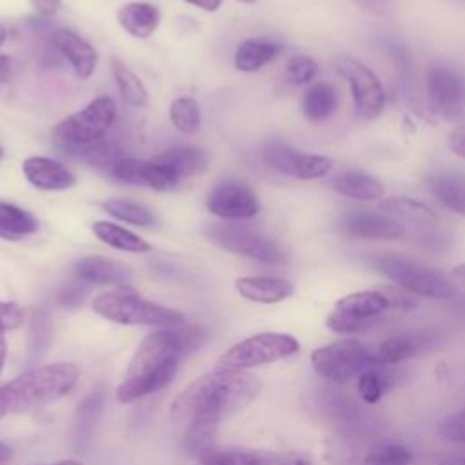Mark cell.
Returning a JSON list of instances; mask_svg holds the SVG:
<instances>
[{
  "mask_svg": "<svg viewBox=\"0 0 465 465\" xmlns=\"http://www.w3.org/2000/svg\"><path fill=\"white\" fill-rule=\"evenodd\" d=\"M262 392L258 376L214 367L193 380L171 403V420L183 427V445L198 454L214 445L220 421L252 403Z\"/></svg>",
  "mask_w": 465,
  "mask_h": 465,
  "instance_id": "6da1fadb",
  "label": "cell"
},
{
  "mask_svg": "<svg viewBox=\"0 0 465 465\" xmlns=\"http://www.w3.org/2000/svg\"><path fill=\"white\" fill-rule=\"evenodd\" d=\"M203 340L202 327L183 323L147 334L134 351L116 389L118 401L133 403L167 387L178 371L180 360L198 349Z\"/></svg>",
  "mask_w": 465,
  "mask_h": 465,
  "instance_id": "7a4b0ae2",
  "label": "cell"
},
{
  "mask_svg": "<svg viewBox=\"0 0 465 465\" xmlns=\"http://www.w3.org/2000/svg\"><path fill=\"white\" fill-rule=\"evenodd\" d=\"M80 369L73 361H54L33 367L0 385V420L53 403L73 391Z\"/></svg>",
  "mask_w": 465,
  "mask_h": 465,
  "instance_id": "3957f363",
  "label": "cell"
},
{
  "mask_svg": "<svg viewBox=\"0 0 465 465\" xmlns=\"http://www.w3.org/2000/svg\"><path fill=\"white\" fill-rule=\"evenodd\" d=\"M411 307H414V300L401 289L387 287L376 291H356L334 303L325 323L332 332L349 336L363 332L389 314L403 312Z\"/></svg>",
  "mask_w": 465,
  "mask_h": 465,
  "instance_id": "277c9868",
  "label": "cell"
},
{
  "mask_svg": "<svg viewBox=\"0 0 465 465\" xmlns=\"http://www.w3.org/2000/svg\"><path fill=\"white\" fill-rule=\"evenodd\" d=\"M369 263L409 294L447 300L458 291L443 272L394 252L374 254L369 258Z\"/></svg>",
  "mask_w": 465,
  "mask_h": 465,
  "instance_id": "5b68a950",
  "label": "cell"
},
{
  "mask_svg": "<svg viewBox=\"0 0 465 465\" xmlns=\"http://www.w3.org/2000/svg\"><path fill=\"white\" fill-rule=\"evenodd\" d=\"M93 311L120 325H147V327H176L183 323V314L176 309L149 302L129 291H113L98 294L93 300Z\"/></svg>",
  "mask_w": 465,
  "mask_h": 465,
  "instance_id": "8992f818",
  "label": "cell"
},
{
  "mask_svg": "<svg viewBox=\"0 0 465 465\" xmlns=\"http://www.w3.org/2000/svg\"><path fill=\"white\" fill-rule=\"evenodd\" d=\"M311 363L316 374L323 380L334 385H345L358 380L371 367L378 365L376 347L347 336L314 349L311 354Z\"/></svg>",
  "mask_w": 465,
  "mask_h": 465,
  "instance_id": "52a82bcc",
  "label": "cell"
},
{
  "mask_svg": "<svg viewBox=\"0 0 465 465\" xmlns=\"http://www.w3.org/2000/svg\"><path fill=\"white\" fill-rule=\"evenodd\" d=\"M116 104L111 96H98L84 109L69 114L53 127V138L65 149H85L104 138L116 118Z\"/></svg>",
  "mask_w": 465,
  "mask_h": 465,
  "instance_id": "ba28073f",
  "label": "cell"
},
{
  "mask_svg": "<svg viewBox=\"0 0 465 465\" xmlns=\"http://www.w3.org/2000/svg\"><path fill=\"white\" fill-rule=\"evenodd\" d=\"M298 351V340L287 332H258L222 352L216 360V367L225 371H249L294 356Z\"/></svg>",
  "mask_w": 465,
  "mask_h": 465,
  "instance_id": "9c48e42d",
  "label": "cell"
},
{
  "mask_svg": "<svg viewBox=\"0 0 465 465\" xmlns=\"http://www.w3.org/2000/svg\"><path fill=\"white\" fill-rule=\"evenodd\" d=\"M203 234L214 245L262 263H283L287 258L274 240L245 225L211 223L203 227Z\"/></svg>",
  "mask_w": 465,
  "mask_h": 465,
  "instance_id": "30bf717a",
  "label": "cell"
},
{
  "mask_svg": "<svg viewBox=\"0 0 465 465\" xmlns=\"http://www.w3.org/2000/svg\"><path fill=\"white\" fill-rule=\"evenodd\" d=\"M334 67L351 85L358 116L363 120L378 118L385 107V91L380 78L365 64L345 54L336 58Z\"/></svg>",
  "mask_w": 465,
  "mask_h": 465,
  "instance_id": "8fae6325",
  "label": "cell"
},
{
  "mask_svg": "<svg viewBox=\"0 0 465 465\" xmlns=\"http://www.w3.org/2000/svg\"><path fill=\"white\" fill-rule=\"evenodd\" d=\"M427 93L432 111L443 120H460L465 113V76L447 64L427 71Z\"/></svg>",
  "mask_w": 465,
  "mask_h": 465,
  "instance_id": "7c38bea8",
  "label": "cell"
},
{
  "mask_svg": "<svg viewBox=\"0 0 465 465\" xmlns=\"http://www.w3.org/2000/svg\"><path fill=\"white\" fill-rule=\"evenodd\" d=\"M320 409L343 436L363 440L378 429L372 414L360 401L341 391H323Z\"/></svg>",
  "mask_w": 465,
  "mask_h": 465,
  "instance_id": "4fadbf2b",
  "label": "cell"
},
{
  "mask_svg": "<svg viewBox=\"0 0 465 465\" xmlns=\"http://www.w3.org/2000/svg\"><path fill=\"white\" fill-rule=\"evenodd\" d=\"M211 214L223 220H247L258 214L260 202L254 191L236 178H227L216 183L205 200Z\"/></svg>",
  "mask_w": 465,
  "mask_h": 465,
  "instance_id": "5bb4252c",
  "label": "cell"
},
{
  "mask_svg": "<svg viewBox=\"0 0 465 465\" xmlns=\"http://www.w3.org/2000/svg\"><path fill=\"white\" fill-rule=\"evenodd\" d=\"M196 458L202 465H312V461L300 452L218 445L203 449L196 454Z\"/></svg>",
  "mask_w": 465,
  "mask_h": 465,
  "instance_id": "9a60e30c",
  "label": "cell"
},
{
  "mask_svg": "<svg viewBox=\"0 0 465 465\" xmlns=\"http://www.w3.org/2000/svg\"><path fill=\"white\" fill-rule=\"evenodd\" d=\"M345 234L360 240H398L405 234V227L394 216L376 211H351L341 220Z\"/></svg>",
  "mask_w": 465,
  "mask_h": 465,
  "instance_id": "2e32d148",
  "label": "cell"
},
{
  "mask_svg": "<svg viewBox=\"0 0 465 465\" xmlns=\"http://www.w3.org/2000/svg\"><path fill=\"white\" fill-rule=\"evenodd\" d=\"M27 182L42 191H65L76 183V176L58 160L47 156H29L22 163Z\"/></svg>",
  "mask_w": 465,
  "mask_h": 465,
  "instance_id": "e0dca14e",
  "label": "cell"
},
{
  "mask_svg": "<svg viewBox=\"0 0 465 465\" xmlns=\"http://www.w3.org/2000/svg\"><path fill=\"white\" fill-rule=\"evenodd\" d=\"M53 45L69 62L76 78L87 80L94 73L96 62H98L96 51L78 33H74L71 29H58L53 35Z\"/></svg>",
  "mask_w": 465,
  "mask_h": 465,
  "instance_id": "ac0fdd59",
  "label": "cell"
},
{
  "mask_svg": "<svg viewBox=\"0 0 465 465\" xmlns=\"http://www.w3.org/2000/svg\"><path fill=\"white\" fill-rule=\"evenodd\" d=\"M73 271L76 278L96 285H116L125 289L133 282V274L127 265L104 256H84L74 263Z\"/></svg>",
  "mask_w": 465,
  "mask_h": 465,
  "instance_id": "d6986e66",
  "label": "cell"
},
{
  "mask_svg": "<svg viewBox=\"0 0 465 465\" xmlns=\"http://www.w3.org/2000/svg\"><path fill=\"white\" fill-rule=\"evenodd\" d=\"M104 400H105V391L102 387H96L91 392H87L84 400L76 405L73 429H71V441L78 452L84 450L93 440L94 429L104 411Z\"/></svg>",
  "mask_w": 465,
  "mask_h": 465,
  "instance_id": "ffe728a7",
  "label": "cell"
},
{
  "mask_svg": "<svg viewBox=\"0 0 465 465\" xmlns=\"http://www.w3.org/2000/svg\"><path fill=\"white\" fill-rule=\"evenodd\" d=\"M240 296L256 303H278L294 292V285L276 276H243L234 282Z\"/></svg>",
  "mask_w": 465,
  "mask_h": 465,
  "instance_id": "44dd1931",
  "label": "cell"
},
{
  "mask_svg": "<svg viewBox=\"0 0 465 465\" xmlns=\"http://www.w3.org/2000/svg\"><path fill=\"white\" fill-rule=\"evenodd\" d=\"M429 187L445 209L465 216V173L438 171L429 178Z\"/></svg>",
  "mask_w": 465,
  "mask_h": 465,
  "instance_id": "7402d4cb",
  "label": "cell"
},
{
  "mask_svg": "<svg viewBox=\"0 0 465 465\" xmlns=\"http://www.w3.org/2000/svg\"><path fill=\"white\" fill-rule=\"evenodd\" d=\"M120 25L134 38H149L158 24H160V11L154 4L149 2H129L124 4L118 13Z\"/></svg>",
  "mask_w": 465,
  "mask_h": 465,
  "instance_id": "603a6c76",
  "label": "cell"
},
{
  "mask_svg": "<svg viewBox=\"0 0 465 465\" xmlns=\"http://www.w3.org/2000/svg\"><path fill=\"white\" fill-rule=\"evenodd\" d=\"M332 189L347 198L363 200V202L380 200L385 193L383 185L376 178L358 169H347L338 173L332 178Z\"/></svg>",
  "mask_w": 465,
  "mask_h": 465,
  "instance_id": "cb8c5ba5",
  "label": "cell"
},
{
  "mask_svg": "<svg viewBox=\"0 0 465 465\" xmlns=\"http://www.w3.org/2000/svg\"><path fill=\"white\" fill-rule=\"evenodd\" d=\"M380 209L385 211L391 216H396L407 223H412L416 227L430 229L438 223V213L429 207L423 202L403 198V196H389L380 202Z\"/></svg>",
  "mask_w": 465,
  "mask_h": 465,
  "instance_id": "d4e9b609",
  "label": "cell"
},
{
  "mask_svg": "<svg viewBox=\"0 0 465 465\" xmlns=\"http://www.w3.org/2000/svg\"><path fill=\"white\" fill-rule=\"evenodd\" d=\"M282 51V44L271 38H249L242 42L234 53V67L243 73H252L262 69L265 64L272 62Z\"/></svg>",
  "mask_w": 465,
  "mask_h": 465,
  "instance_id": "484cf974",
  "label": "cell"
},
{
  "mask_svg": "<svg viewBox=\"0 0 465 465\" xmlns=\"http://www.w3.org/2000/svg\"><path fill=\"white\" fill-rule=\"evenodd\" d=\"M423 347H425L423 336L409 334V332L394 334L383 340L380 345H376V363L398 367L400 363L411 360L414 354L421 352Z\"/></svg>",
  "mask_w": 465,
  "mask_h": 465,
  "instance_id": "4316f807",
  "label": "cell"
},
{
  "mask_svg": "<svg viewBox=\"0 0 465 465\" xmlns=\"http://www.w3.org/2000/svg\"><path fill=\"white\" fill-rule=\"evenodd\" d=\"M338 107V93L332 84L329 82H316L312 84L302 100L303 116L309 122L320 124L329 120Z\"/></svg>",
  "mask_w": 465,
  "mask_h": 465,
  "instance_id": "83f0119b",
  "label": "cell"
},
{
  "mask_svg": "<svg viewBox=\"0 0 465 465\" xmlns=\"http://www.w3.org/2000/svg\"><path fill=\"white\" fill-rule=\"evenodd\" d=\"M154 160L163 162L169 167H173L174 173L180 178L202 174L207 169V165H209L207 153L203 149H198V147H193V145L171 147V149L156 154Z\"/></svg>",
  "mask_w": 465,
  "mask_h": 465,
  "instance_id": "f1b7e54d",
  "label": "cell"
},
{
  "mask_svg": "<svg viewBox=\"0 0 465 465\" xmlns=\"http://www.w3.org/2000/svg\"><path fill=\"white\" fill-rule=\"evenodd\" d=\"M93 234L105 245L118 249V251H125V252H136V254H143L151 251V243L145 242L142 236L134 234L133 231L107 222V220H100L93 223Z\"/></svg>",
  "mask_w": 465,
  "mask_h": 465,
  "instance_id": "f546056e",
  "label": "cell"
},
{
  "mask_svg": "<svg viewBox=\"0 0 465 465\" xmlns=\"http://www.w3.org/2000/svg\"><path fill=\"white\" fill-rule=\"evenodd\" d=\"M401 372L396 367L389 365H374L369 371H365L358 378V394L363 403L374 405L378 403L383 394L396 385Z\"/></svg>",
  "mask_w": 465,
  "mask_h": 465,
  "instance_id": "4dcf8cb0",
  "label": "cell"
},
{
  "mask_svg": "<svg viewBox=\"0 0 465 465\" xmlns=\"http://www.w3.org/2000/svg\"><path fill=\"white\" fill-rule=\"evenodd\" d=\"M36 229H38V222L29 211L0 200V238L2 240L18 242L24 236L35 234Z\"/></svg>",
  "mask_w": 465,
  "mask_h": 465,
  "instance_id": "1f68e13d",
  "label": "cell"
},
{
  "mask_svg": "<svg viewBox=\"0 0 465 465\" xmlns=\"http://www.w3.org/2000/svg\"><path fill=\"white\" fill-rule=\"evenodd\" d=\"M412 450L400 443H374L356 456L352 465H411Z\"/></svg>",
  "mask_w": 465,
  "mask_h": 465,
  "instance_id": "d6a6232c",
  "label": "cell"
},
{
  "mask_svg": "<svg viewBox=\"0 0 465 465\" xmlns=\"http://www.w3.org/2000/svg\"><path fill=\"white\" fill-rule=\"evenodd\" d=\"M102 207L113 218L138 227H151L156 222L153 211L147 205L127 198H109L102 203Z\"/></svg>",
  "mask_w": 465,
  "mask_h": 465,
  "instance_id": "836d02e7",
  "label": "cell"
},
{
  "mask_svg": "<svg viewBox=\"0 0 465 465\" xmlns=\"http://www.w3.org/2000/svg\"><path fill=\"white\" fill-rule=\"evenodd\" d=\"M111 69H113V76H114V82H116L122 100L134 107L145 105L147 104V89H145L143 82L118 60H113Z\"/></svg>",
  "mask_w": 465,
  "mask_h": 465,
  "instance_id": "e575fe53",
  "label": "cell"
},
{
  "mask_svg": "<svg viewBox=\"0 0 465 465\" xmlns=\"http://www.w3.org/2000/svg\"><path fill=\"white\" fill-rule=\"evenodd\" d=\"M302 153L296 151L294 147L282 143V142H269L263 149V160L265 163L285 174V176H296V169H298V162H300Z\"/></svg>",
  "mask_w": 465,
  "mask_h": 465,
  "instance_id": "d590c367",
  "label": "cell"
},
{
  "mask_svg": "<svg viewBox=\"0 0 465 465\" xmlns=\"http://www.w3.org/2000/svg\"><path fill=\"white\" fill-rule=\"evenodd\" d=\"M169 118L178 131L193 134L200 127V105L191 96L174 98L169 107Z\"/></svg>",
  "mask_w": 465,
  "mask_h": 465,
  "instance_id": "8d00e7d4",
  "label": "cell"
},
{
  "mask_svg": "<svg viewBox=\"0 0 465 465\" xmlns=\"http://www.w3.org/2000/svg\"><path fill=\"white\" fill-rule=\"evenodd\" d=\"M142 182L143 185L154 191H171L180 183V176L163 162L158 160H143L142 167Z\"/></svg>",
  "mask_w": 465,
  "mask_h": 465,
  "instance_id": "74e56055",
  "label": "cell"
},
{
  "mask_svg": "<svg viewBox=\"0 0 465 465\" xmlns=\"http://www.w3.org/2000/svg\"><path fill=\"white\" fill-rule=\"evenodd\" d=\"M82 156L94 167L98 169H105L109 173V169L120 160L124 158V153L120 149L118 143L109 142V140H98L91 145H87L85 149H82Z\"/></svg>",
  "mask_w": 465,
  "mask_h": 465,
  "instance_id": "f35d334b",
  "label": "cell"
},
{
  "mask_svg": "<svg viewBox=\"0 0 465 465\" xmlns=\"http://www.w3.org/2000/svg\"><path fill=\"white\" fill-rule=\"evenodd\" d=\"M318 73L316 62L307 54H294L285 64V76L292 84H309Z\"/></svg>",
  "mask_w": 465,
  "mask_h": 465,
  "instance_id": "ab89813d",
  "label": "cell"
},
{
  "mask_svg": "<svg viewBox=\"0 0 465 465\" xmlns=\"http://www.w3.org/2000/svg\"><path fill=\"white\" fill-rule=\"evenodd\" d=\"M142 167H143V160L124 156L109 169V174L114 180H120V182L129 183V185H143Z\"/></svg>",
  "mask_w": 465,
  "mask_h": 465,
  "instance_id": "60d3db41",
  "label": "cell"
},
{
  "mask_svg": "<svg viewBox=\"0 0 465 465\" xmlns=\"http://www.w3.org/2000/svg\"><path fill=\"white\" fill-rule=\"evenodd\" d=\"M440 436L447 441L452 443H465V409H460L458 412L449 414L440 429H438Z\"/></svg>",
  "mask_w": 465,
  "mask_h": 465,
  "instance_id": "b9f144b4",
  "label": "cell"
},
{
  "mask_svg": "<svg viewBox=\"0 0 465 465\" xmlns=\"http://www.w3.org/2000/svg\"><path fill=\"white\" fill-rule=\"evenodd\" d=\"M87 292H89V283L84 282V280H80V278H76V280H73V282H69V283H65V285L62 287V291H60V294H58V302H60L64 307L74 309V307H78V305L84 303Z\"/></svg>",
  "mask_w": 465,
  "mask_h": 465,
  "instance_id": "7bdbcfd3",
  "label": "cell"
},
{
  "mask_svg": "<svg viewBox=\"0 0 465 465\" xmlns=\"http://www.w3.org/2000/svg\"><path fill=\"white\" fill-rule=\"evenodd\" d=\"M49 334H51V325H49V318L44 312H36L33 316L31 322V352L38 354L40 351H44V347L49 341Z\"/></svg>",
  "mask_w": 465,
  "mask_h": 465,
  "instance_id": "ee69618b",
  "label": "cell"
},
{
  "mask_svg": "<svg viewBox=\"0 0 465 465\" xmlns=\"http://www.w3.org/2000/svg\"><path fill=\"white\" fill-rule=\"evenodd\" d=\"M24 311L16 302H0V327L7 331H15L22 325Z\"/></svg>",
  "mask_w": 465,
  "mask_h": 465,
  "instance_id": "f6af8a7d",
  "label": "cell"
},
{
  "mask_svg": "<svg viewBox=\"0 0 465 465\" xmlns=\"http://www.w3.org/2000/svg\"><path fill=\"white\" fill-rule=\"evenodd\" d=\"M420 243L430 251H445L449 247V238L445 234H441L440 231H429V232H421L418 236Z\"/></svg>",
  "mask_w": 465,
  "mask_h": 465,
  "instance_id": "bcb514c9",
  "label": "cell"
},
{
  "mask_svg": "<svg viewBox=\"0 0 465 465\" xmlns=\"http://www.w3.org/2000/svg\"><path fill=\"white\" fill-rule=\"evenodd\" d=\"M361 11L365 13H371L374 16H381V15H387L392 5H394V0H352Z\"/></svg>",
  "mask_w": 465,
  "mask_h": 465,
  "instance_id": "7dc6e473",
  "label": "cell"
},
{
  "mask_svg": "<svg viewBox=\"0 0 465 465\" xmlns=\"http://www.w3.org/2000/svg\"><path fill=\"white\" fill-rule=\"evenodd\" d=\"M449 147L450 151L465 160V122L454 127V131L449 136Z\"/></svg>",
  "mask_w": 465,
  "mask_h": 465,
  "instance_id": "c3c4849f",
  "label": "cell"
},
{
  "mask_svg": "<svg viewBox=\"0 0 465 465\" xmlns=\"http://www.w3.org/2000/svg\"><path fill=\"white\" fill-rule=\"evenodd\" d=\"M35 11L40 16H53L58 13V9L62 7V0H31Z\"/></svg>",
  "mask_w": 465,
  "mask_h": 465,
  "instance_id": "681fc988",
  "label": "cell"
},
{
  "mask_svg": "<svg viewBox=\"0 0 465 465\" xmlns=\"http://www.w3.org/2000/svg\"><path fill=\"white\" fill-rule=\"evenodd\" d=\"M13 71H15V65L11 56L0 54V82H9L13 76Z\"/></svg>",
  "mask_w": 465,
  "mask_h": 465,
  "instance_id": "f907efd6",
  "label": "cell"
},
{
  "mask_svg": "<svg viewBox=\"0 0 465 465\" xmlns=\"http://www.w3.org/2000/svg\"><path fill=\"white\" fill-rule=\"evenodd\" d=\"M185 2L194 7H200L203 11H209V13L218 11V7L222 5V0H185Z\"/></svg>",
  "mask_w": 465,
  "mask_h": 465,
  "instance_id": "816d5d0a",
  "label": "cell"
},
{
  "mask_svg": "<svg viewBox=\"0 0 465 465\" xmlns=\"http://www.w3.org/2000/svg\"><path fill=\"white\" fill-rule=\"evenodd\" d=\"M5 358H7V340H5V331L0 327V374L5 365Z\"/></svg>",
  "mask_w": 465,
  "mask_h": 465,
  "instance_id": "f5cc1de1",
  "label": "cell"
},
{
  "mask_svg": "<svg viewBox=\"0 0 465 465\" xmlns=\"http://www.w3.org/2000/svg\"><path fill=\"white\" fill-rule=\"evenodd\" d=\"M11 449H9V445H5L4 441H0V465H4V463H7L9 460H11Z\"/></svg>",
  "mask_w": 465,
  "mask_h": 465,
  "instance_id": "db71d44e",
  "label": "cell"
},
{
  "mask_svg": "<svg viewBox=\"0 0 465 465\" xmlns=\"http://www.w3.org/2000/svg\"><path fill=\"white\" fill-rule=\"evenodd\" d=\"M452 274H454L456 278H460V280H463V282H465V263L456 265V267L452 269Z\"/></svg>",
  "mask_w": 465,
  "mask_h": 465,
  "instance_id": "11a10c76",
  "label": "cell"
},
{
  "mask_svg": "<svg viewBox=\"0 0 465 465\" xmlns=\"http://www.w3.org/2000/svg\"><path fill=\"white\" fill-rule=\"evenodd\" d=\"M440 465H465V456H460V458H454V460H449V461H443Z\"/></svg>",
  "mask_w": 465,
  "mask_h": 465,
  "instance_id": "9f6ffc18",
  "label": "cell"
},
{
  "mask_svg": "<svg viewBox=\"0 0 465 465\" xmlns=\"http://www.w3.org/2000/svg\"><path fill=\"white\" fill-rule=\"evenodd\" d=\"M51 465H82L78 460H60V461H54Z\"/></svg>",
  "mask_w": 465,
  "mask_h": 465,
  "instance_id": "6f0895ef",
  "label": "cell"
},
{
  "mask_svg": "<svg viewBox=\"0 0 465 465\" xmlns=\"http://www.w3.org/2000/svg\"><path fill=\"white\" fill-rule=\"evenodd\" d=\"M5 38H7V29L0 24V45L5 42Z\"/></svg>",
  "mask_w": 465,
  "mask_h": 465,
  "instance_id": "680465c9",
  "label": "cell"
},
{
  "mask_svg": "<svg viewBox=\"0 0 465 465\" xmlns=\"http://www.w3.org/2000/svg\"><path fill=\"white\" fill-rule=\"evenodd\" d=\"M240 2H242V4H254L256 0H240Z\"/></svg>",
  "mask_w": 465,
  "mask_h": 465,
  "instance_id": "91938a15",
  "label": "cell"
},
{
  "mask_svg": "<svg viewBox=\"0 0 465 465\" xmlns=\"http://www.w3.org/2000/svg\"><path fill=\"white\" fill-rule=\"evenodd\" d=\"M2 156H4V151H2V147H0V158H2Z\"/></svg>",
  "mask_w": 465,
  "mask_h": 465,
  "instance_id": "94428289",
  "label": "cell"
}]
</instances>
